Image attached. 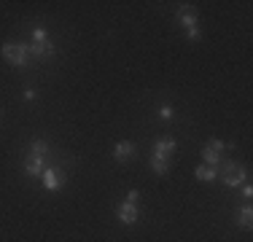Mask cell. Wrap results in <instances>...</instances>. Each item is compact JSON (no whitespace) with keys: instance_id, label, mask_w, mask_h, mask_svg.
I'll use <instances>...</instances> for the list:
<instances>
[{"instance_id":"4","label":"cell","mask_w":253,"mask_h":242,"mask_svg":"<svg viewBox=\"0 0 253 242\" xmlns=\"http://www.w3.org/2000/svg\"><path fill=\"white\" fill-rule=\"evenodd\" d=\"M221 151H224V145H221L218 140H213V143H208L205 145V151H202V156H205V164H218V159H221Z\"/></svg>"},{"instance_id":"17","label":"cell","mask_w":253,"mask_h":242,"mask_svg":"<svg viewBox=\"0 0 253 242\" xmlns=\"http://www.w3.org/2000/svg\"><path fill=\"white\" fill-rule=\"evenodd\" d=\"M126 202H137V191H129V194H126Z\"/></svg>"},{"instance_id":"13","label":"cell","mask_w":253,"mask_h":242,"mask_svg":"<svg viewBox=\"0 0 253 242\" xmlns=\"http://www.w3.org/2000/svg\"><path fill=\"white\" fill-rule=\"evenodd\" d=\"M251 218H253V210L251 207H243V210H240V226L248 229L251 226Z\"/></svg>"},{"instance_id":"9","label":"cell","mask_w":253,"mask_h":242,"mask_svg":"<svg viewBox=\"0 0 253 242\" xmlns=\"http://www.w3.org/2000/svg\"><path fill=\"white\" fill-rule=\"evenodd\" d=\"M172 154H175V143L172 140H159L156 143V154L154 156H159V159H172Z\"/></svg>"},{"instance_id":"2","label":"cell","mask_w":253,"mask_h":242,"mask_svg":"<svg viewBox=\"0 0 253 242\" xmlns=\"http://www.w3.org/2000/svg\"><path fill=\"white\" fill-rule=\"evenodd\" d=\"M3 57H5V62H11V65H27L30 62V51L25 46H16V43H5L3 46Z\"/></svg>"},{"instance_id":"12","label":"cell","mask_w":253,"mask_h":242,"mask_svg":"<svg viewBox=\"0 0 253 242\" xmlns=\"http://www.w3.org/2000/svg\"><path fill=\"white\" fill-rule=\"evenodd\" d=\"M151 169L156 175H167V169H170V159H159V156H154V159H151Z\"/></svg>"},{"instance_id":"10","label":"cell","mask_w":253,"mask_h":242,"mask_svg":"<svg viewBox=\"0 0 253 242\" xmlns=\"http://www.w3.org/2000/svg\"><path fill=\"white\" fill-rule=\"evenodd\" d=\"M25 169H27V175H43V159H38V156H30Z\"/></svg>"},{"instance_id":"5","label":"cell","mask_w":253,"mask_h":242,"mask_svg":"<svg viewBox=\"0 0 253 242\" xmlns=\"http://www.w3.org/2000/svg\"><path fill=\"white\" fill-rule=\"evenodd\" d=\"M43 186H46V189H51V191H57V189H62V186H65V178L57 172V169H43Z\"/></svg>"},{"instance_id":"11","label":"cell","mask_w":253,"mask_h":242,"mask_svg":"<svg viewBox=\"0 0 253 242\" xmlns=\"http://www.w3.org/2000/svg\"><path fill=\"white\" fill-rule=\"evenodd\" d=\"M197 178L205 180V183L215 180V167H213V164H200V167H197Z\"/></svg>"},{"instance_id":"16","label":"cell","mask_w":253,"mask_h":242,"mask_svg":"<svg viewBox=\"0 0 253 242\" xmlns=\"http://www.w3.org/2000/svg\"><path fill=\"white\" fill-rule=\"evenodd\" d=\"M159 116H162V119H172V108H170V105H165V108L159 111Z\"/></svg>"},{"instance_id":"6","label":"cell","mask_w":253,"mask_h":242,"mask_svg":"<svg viewBox=\"0 0 253 242\" xmlns=\"http://www.w3.org/2000/svg\"><path fill=\"white\" fill-rule=\"evenodd\" d=\"M119 221H122V223H135V221H137V207H135V202H124L122 207H119Z\"/></svg>"},{"instance_id":"3","label":"cell","mask_w":253,"mask_h":242,"mask_svg":"<svg viewBox=\"0 0 253 242\" xmlns=\"http://www.w3.org/2000/svg\"><path fill=\"white\" fill-rule=\"evenodd\" d=\"M27 51H30V57H35V59H49V57H54V46L46 38L43 40H35Z\"/></svg>"},{"instance_id":"1","label":"cell","mask_w":253,"mask_h":242,"mask_svg":"<svg viewBox=\"0 0 253 242\" xmlns=\"http://www.w3.org/2000/svg\"><path fill=\"white\" fill-rule=\"evenodd\" d=\"M215 178H221L226 186H240L245 180V169L237 167L232 159H218V164H215Z\"/></svg>"},{"instance_id":"15","label":"cell","mask_w":253,"mask_h":242,"mask_svg":"<svg viewBox=\"0 0 253 242\" xmlns=\"http://www.w3.org/2000/svg\"><path fill=\"white\" fill-rule=\"evenodd\" d=\"M186 33H189V38H200V30H197V24H191V27H186Z\"/></svg>"},{"instance_id":"14","label":"cell","mask_w":253,"mask_h":242,"mask_svg":"<svg viewBox=\"0 0 253 242\" xmlns=\"http://www.w3.org/2000/svg\"><path fill=\"white\" fill-rule=\"evenodd\" d=\"M46 151H49V148H46V143H43V140H35V143H33V156L43 159V154H46Z\"/></svg>"},{"instance_id":"7","label":"cell","mask_w":253,"mask_h":242,"mask_svg":"<svg viewBox=\"0 0 253 242\" xmlns=\"http://www.w3.org/2000/svg\"><path fill=\"white\" fill-rule=\"evenodd\" d=\"M178 19L183 22L186 27L197 24V8H194V5H189V3H186V5H180V8H178Z\"/></svg>"},{"instance_id":"8","label":"cell","mask_w":253,"mask_h":242,"mask_svg":"<svg viewBox=\"0 0 253 242\" xmlns=\"http://www.w3.org/2000/svg\"><path fill=\"white\" fill-rule=\"evenodd\" d=\"M113 156H116L119 161H132L135 159V145L132 143H119L116 151H113Z\"/></svg>"}]
</instances>
